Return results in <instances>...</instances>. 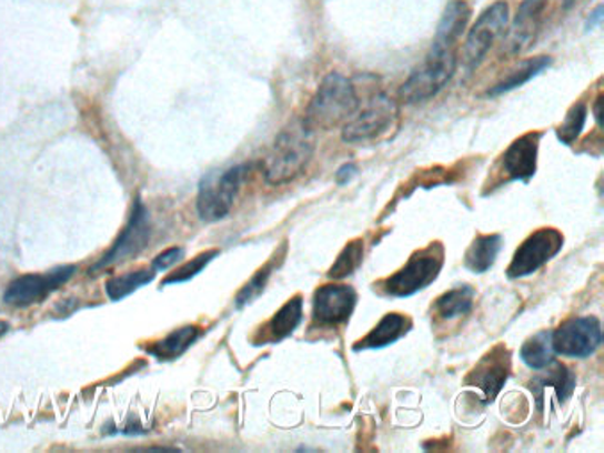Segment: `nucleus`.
Returning <instances> with one entry per match:
<instances>
[{
	"label": "nucleus",
	"instance_id": "nucleus-12",
	"mask_svg": "<svg viewBox=\"0 0 604 453\" xmlns=\"http://www.w3.org/2000/svg\"><path fill=\"white\" fill-rule=\"evenodd\" d=\"M356 291L344 284H326L314 291L312 318L321 326H339L346 323L356 308Z\"/></svg>",
	"mask_w": 604,
	"mask_h": 453
},
{
	"label": "nucleus",
	"instance_id": "nucleus-13",
	"mask_svg": "<svg viewBox=\"0 0 604 453\" xmlns=\"http://www.w3.org/2000/svg\"><path fill=\"white\" fill-rule=\"evenodd\" d=\"M542 132H527L503 152L500 159L501 184L521 181L524 184L532 181L537 173L538 147Z\"/></svg>",
	"mask_w": 604,
	"mask_h": 453
},
{
	"label": "nucleus",
	"instance_id": "nucleus-15",
	"mask_svg": "<svg viewBox=\"0 0 604 453\" xmlns=\"http://www.w3.org/2000/svg\"><path fill=\"white\" fill-rule=\"evenodd\" d=\"M303 320V296L294 295L293 299L285 302L282 308L273 314L271 320L261 326L259 332L258 346L262 345H275L280 341H284L285 338L293 334L296 331L300 323Z\"/></svg>",
	"mask_w": 604,
	"mask_h": 453
},
{
	"label": "nucleus",
	"instance_id": "nucleus-7",
	"mask_svg": "<svg viewBox=\"0 0 604 453\" xmlns=\"http://www.w3.org/2000/svg\"><path fill=\"white\" fill-rule=\"evenodd\" d=\"M603 343V325L600 318H568L555 332H551V345L555 354L568 359H586L597 352Z\"/></svg>",
	"mask_w": 604,
	"mask_h": 453
},
{
	"label": "nucleus",
	"instance_id": "nucleus-26",
	"mask_svg": "<svg viewBox=\"0 0 604 453\" xmlns=\"http://www.w3.org/2000/svg\"><path fill=\"white\" fill-rule=\"evenodd\" d=\"M155 270H140V272L125 273V275L113 276L111 281L105 284V293L113 302L123 300L125 296L131 295L134 291L140 290L144 284H150L154 281Z\"/></svg>",
	"mask_w": 604,
	"mask_h": 453
},
{
	"label": "nucleus",
	"instance_id": "nucleus-33",
	"mask_svg": "<svg viewBox=\"0 0 604 453\" xmlns=\"http://www.w3.org/2000/svg\"><path fill=\"white\" fill-rule=\"evenodd\" d=\"M10 331V325L6 322H0V338L6 334V332Z\"/></svg>",
	"mask_w": 604,
	"mask_h": 453
},
{
	"label": "nucleus",
	"instance_id": "nucleus-22",
	"mask_svg": "<svg viewBox=\"0 0 604 453\" xmlns=\"http://www.w3.org/2000/svg\"><path fill=\"white\" fill-rule=\"evenodd\" d=\"M285 252H288V243H282V245L276 249L275 255H273V258H271L270 261H268V263L264 264V266H262L246 284H244L243 290L235 296V305H238V308H244V305L250 304L252 300H255L261 295L264 288H266L268 281H270L271 273L279 270L280 264L284 263Z\"/></svg>",
	"mask_w": 604,
	"mask_h": 453
},
{
	"label": "nucleus",
	"instance_id": "nucleus-23",
	"mask_svg": "<svg viewBox=\"0 0 604 453\" xmlns=\"http://www.w3.org/2000/svg\"><path fill=\"white\" fill-rule=\"evenodd\" d=\"M551 63H553V60H551L550 56H538V58L527 60L526 63L521 64L517 70L510 73L509 78L503 79V81L497 82L496 87L491 88L487 91V95H503V93H509V91L515 90V88L523 87L526 82L532 81L533 78L541 76L544 70L550 69Z\"/></svg>",
	"mask_w": 604,
	"mask_h": 453
},
{
	"label": "nucleus",
	"instance_id": "nucleus-21",
	"mask_svg": "<svg viewBox=\"0 0 604 453\" xmlns=\"http://www.w3.org/2000/svg\"><path fill=\"white\" fill-rule=\"evenodd\" d=\"M474 290L471 286L455 288L439 296L433 304L435 316L441 322H453L456 318H464L473 311Z\"/></svg>",
	"mask_w": 604,
	"mask_h": 453
},
{
	"label": "nucleus",
	"instance_id": "nucleus-27",
	"mask_svg": "<svg viewBox=\"0 0 604 453\" xmlns=\"http://www.w3.org/2000/svg\"><path fill=\"white\" fill-rule=\"evenodd\" d=\"M364 240H361V238L350 241L344 246L343 252L335 259V263L330 268V279L341 281V279L353 275L361 268L362 261H364Z\"/></svg>",
	"mask_w": 604,
	"mask_h": 453
},
{
	"label": "nucleus",
	"instance_id": "nucleus-16",
	"mask_svg": "<svg viewBox=\"0 0 604 453\" xmlns=\"http://www.w3.org/2000/svg\"><path fill=\"white\" fill-rule=\"evenodd\" d=\"M412 326H414V322L406 314H385L370 334H365L362 340L356 341L355 345H353V352L379 350L393 345L396 341L402 340L403 335L409 334L412 331Z\"/></svg>",
	"mask_w": 604,
	"mask_h": 453
},
{
	"label": "nucleus",
	"instance_id": "nucleus-3",
	"mask_svg": "<svg viewBox=\"0 0 604 453\" xmlns=\"http://www.w3.org/2000/svg\"><path fill=\"white\" fill-rule=\"evenodd\" d=\"M442 266H444V246L441 241H433L426 249L415 250L403 268L384 281L376 282L374 286L379 288L384 295L409 299L437 281Z\"/></svg>",
	"mask_w": 604,
	"mask_h": 453
},
{
	"label": "nucleus",
	"instance_id": "nucleus-31",
	"mask_svg": "<svg viewBox=\"0 0 604 453\" xmlns=\"http://www.w3.org/2000/svg\"><path fill=\"white\" fill-rule=\"evenodd\" d=\"M356 173H359V168H356L355 164H343V167L339 168L338 170L335 182H338L339 187H348V184L355 179Z\"/></svg>",
	"mask_w": 604,
	"mask_h": 453
},
{
	"label": "nucleus",
	"instance_id": "nucleus-34",
	"mask_svg": "<svg viewBox=\"0 0 604 453\" xmlns=\"http://www.w3.org/2000/svg\"><path fill=\"white\" fill-rule=\"evenodd\" d=\"M573 2H574V0H567V2H565V6H567V8H568V6L573 4Z\"/></svg>",
	"mask_w": 604,
	"mask_h": 453
},
{
	"label": "nucleus",
	"instance_id": "nucleus-32",
	"mask_svg": "<svg viewBox=\"0 0 604 453\" xmlns=\"http://www.w3.org/2000/svg\"><path fill=\"white\" fill-rule=\"evenodd\" d=\"M601 108H603V97H600L597 104H595V120L600 122V128L603 129V113H601Z\"/></svg>",
	"mask_w": 604,
	"mask_h": 453
},
{
	"label": "nucleus",
	"instance_id": "nucleus-20",
	"mask_svg": "<svg viewBox=\"0 0 604 453\" xmlns=\"http://www.w3.org/2000/svg\"><path fill=\"white\" fill-rule=\"evenodd\" d=\"M501 249H503L501 234H479L465 252V268L476 275L487 273L496 263Z\"/></svg>",
	"mask_w": 604,
	"mask_h": 453
},
{
	"label": "nucleus",
	"instance_id": "nucleus-6",
	"mask_svg": "<svg viewBox=\"0 0 604 453\" xmlns=\"http://www.w3.org/2000/svg\"><path fill=\"white\" fill-rule=\"evenodd\" d=\"M565 238L555 226H542L532 232L515 250L512 263L506 268L509 279H523L538 272L544 264L564 249Z\"/></svg>",
	"mask_w": 604,
	"mask_h": 453
},
{
	"label": "nucleus",
	"instance_id": "nucleus-24",
	"mask_svg": "<svg viewBox=\"0 0 604 453\" xmlns=\"http://www.w3.org/2000/svg\"><path fill=\"white\" fill-rule=\"evenodd\" d=\"M199 326H182L179 331L167 335L163 341L155 343L154 346H150L149 354L155 355L161 361H172V359L181 358L185 350L190 349L194 341L199 340Z\"/></svg>",
	"mask_w": 604,
	"mask_h": 453
},
{
	"label": "nucleus",
	"instance_id": "nucleus-17",
	"mask_svg": "<svg viewBox=\"0 0 604 453\" xmlns=\"http://www.w3.org/2000/svg\"><path fill=\"white\" fill-rule=\"evenodd\" d=\"M547 2L550 0H523L519 6L509 41L510 50L514 54L532 43L533 38L537 34L538 22L547 8Z\"/></svg>",
	"mask_w": 604,
	"mask_h": 453
},
{
	"label": "nucleus",
	"instance_id": "nucleus-5",
	"mask_svg": "<svg viewBox=\"0 0 604 453\" xmlns=\"http://www.w3.org/2000/svg\"><path fill=\"white\" fill-rule=\"evenodd\" d=\"M455 70L456 56L453 50H430L426 61L403 82L400 99L405 104L429 102L442 88L446 87Z\"/></svg>",
	"mask_w": 604,
	"mask_h": 453
},
{
	"label": "nucleus",
	"instance_id": "nucleus-29",
	"mask_svg": "<svg viewBox=\"0 0 604 453\" xmlns=\"http://www.w3.org/2000/svg\"><path fill=\"white\" fill-rule=\"evenodd\" d=\"M218 255H220V250H208V252L197 255V258L191 259L190 263H185L184 266L179 268L175 273L167 276L163 281V286L191 281L193 276L199 275L203 268L208 266L212 259L218 258Z\"/></svg>",
	"mask_w": 604,
	"mask_h": 453
},
{
	"label": "nucleus",
	"instance_id": "nucleus-4",
	"mask_svg": "<svg viewBox=\"0 0 604 453\" xmlns=\"http://www.w3.org/2000/svg\"><path fill=\"white\" fill-rule=\"evenodd\" d=\"M249 172L250 164H235L225 172L211 173L202 179L197 209L203 222H220L229 217Z\"/></svg>",
	"mask_w": 604,
	"mask_h": 453
},
{
	"label": "nucleus",
	"instance_id": "nucleus-1",
	"mask_svg": "<svg viewBox=\"0 0 604 453\" xmlns=\"http://www.w3.org/2000/svg\"><path fill=\"white\" fill-rule=\"evenodd\" d=\"M314 155V131L303 120L282 129L264 168V178L271 187L289 184L303 173Z\"/></svg>",
	"mask_w": 604,
	"mask_h": 453
},
{
	"label": "nucleus",
	"instance_id": "nucleus-28",
	"mask_svg": "<svg viewBox=\"0 0 604 453\" xmlns=\"http://www.w3.org/2000/svg\"><path fill=\"white\" fill-rule=\"evenodd\" d=\"M586 123V105L585 102H577L571 108L564 123L556 129V137L564 145H573L577 138L582 137L583 129Z\"/></svg>",
	"mask_w": 604,
	"mask_h": 453
},
{
	"label": "nucleus",
	"instance_id": "nucleus-10",
	"mask_svg": "<svg viewBox=\"0 0 604 453\" xmlns=\"http://www.w3.org/2000/svg\"><path fill=\"white\" fill-rule=\"evenodd\" d=\"M510 10L506 2H496L480 14L465 40L464 63L470 70L476 69L485 60L492 43L509 26Z\"/></svg>",
	"mask_w": 604,
	"mask_h": 453
},
{
	"label": "nucleus",
	"instance_id": "nucleus-2",
	"mask_svg": "<svg viewBox=\"0 0 604 453\" xmlns=\"http://www.w3.org/2000/svg\"><path fill=\"white\" fill-rule=\"evenodd\" d=\"M356 109H359V95L353 82L343 73L332 72L321 81L303 122L308 123L312 131L316 129L329 131V129L338 128L339 123L355 117Z\"/></svg>",
	"mask_w": 604,
	"mask_h": 453
},
{
	"label": "nucleus",
	"instance_id": "nucleus-9",
	"mask_svg": "<svg viewBox=\"0 0 604 453\" xmlns=\"http://www.w3.org/2000/svg\"><path fill=\"white\" fill-rule=\"evenodd\" d=\"M78 268L59 266L52 272L28 273V275L17 276L10 286L6 288L4 302L13 308H31L40 304L50 293L67 284L72 279Z\"/></svg>",
	"mask_w": 604,
	"mask_h": 453
},
{
	"label": "nucleus",
	"instance_id": "nucleus-14",
	"mask_svg": "<svg viewBox=\"0 0 604 453\" xmlns=\"http://www.w3.org/2000/svg\"><path fill=\"white\" fill-rule=\"evenodd\" d=\"M150 238V214L140 199H135L132 208L131 220L127 223L122 234L114 241L113 249L109 250L104 258L93 266V272L99 268L111 266L125 259L134 258L147 246Z\"/></svg>",
	"mask_w": 604,
	"mask_h": 453
},
{
	"label": "nucleus",
	"instance_id": "nucleus-8",
	"mask_svg": "<svg viewBox=\"0 0 604 453\" xmlns=\"http://www.w3.org/2000/svg\"><path fill=\"white\" fill-rule=\"evenodd\" d=\"M396 119V102L384 93H379L368 102V108L362 109L361 113L350 119V122L344 125L341 137H343L344 143L371 141L393 128Z\"/></svg>",
	"mask_w": 604,
	"mask_h": 453
},
{
	"label": "nucleus",
	"instance_id": "nucleus-25",
	"mask_svg": "<svg viewBox=\"0 0 604 453\" xmlns=\"http://www.w3.org/2000/svg\"><path fill=\"white\" fill-rule=\"evenodd\" d=\"M555 350L551 345L550 331H542L532 335L530 340L524 341L523 349H521L523 363L532 368V370H546V368L555 363Z\"/></svg>",
	"mask_w": 604,
	"mask_h": 453
},
{
	"label": "nucleus",
	"instance_id": "nucleus-19",
	"mask_svg": "<svg viewBox=\"0 0 604 453\" xmlns=\"http://www.w3.org/2000/svg\"><path fill=\"white\" fill-rule=\"evenodd\" d=\"M553 370L550 372L541 373L530 382V390L537 396L538 411H542V394L546 387H553L558 399L560 404H567L568 399L573 396L574 387H576V376H574L573 370H568L565 364L553 363Z\"/></svg>",
	"mask_w": 604,
	"mask_h": 453
},
{
	"label": "nucleus",
	"instance_id": "nucleus-11",
	"mask_svg": "<svg viewBox=\"0 0 604 453\" xmlns=\"http://www.w3.org/2000/svg\"><path fill=\"white\" fill-rule=\"evenodd\" d=\"M510 375H512V350L500 343L492 346L487 354L474 364L473 370L465 375L464 384L482 391L485 402L492 404L505 387Z\"/></svg>",
	"mask_w": 604,
	"mask_h": 453
},
{
	"label": "nucleus",
	"instance_id": "nucleus-18",
	"mask_svg": "<svg viewBox=\"0 0 604 453\" xmlns=\"http://www.w3.org/2000/svg\"><path fill=\"white\" fill-rule=\"evenodd\" d=\"M471 8L464 0H453L442 14L437 37L433 40L432 49L451 50L459 38L464 34L470 23Z\"/></svg>",
	"mask_w": 604,
	"mask_h": 453
},
{
	"label": "nucleus",
	"instance_id": "nucleus-30",
	"mask_svg": "<svg viewBox=\"0 0 604 453\" xmlns=\"http://www.w3.org/2000/svg\"><path fill=\"white\" fill-rule=\"evenodd\" d=\"M184 258V249L181 246H173V249L164 250L163 254H159L152 263L155 272H164L168 268L175 266L181 259Z\"/></svg>",
	"mask_w": 604,
	"mask_h": 453
}]
</instances>
